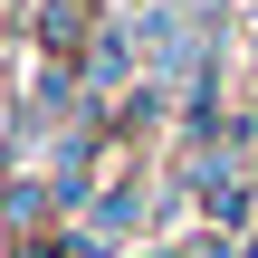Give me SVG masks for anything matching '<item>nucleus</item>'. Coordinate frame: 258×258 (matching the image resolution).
<instances>
[{
  "label": "nucleus",
  "mask_w": 258,
  "mask_h": 258,
  "mask_svg": "<svg viewBox=\"0 0 258 258\" xmlns=\"http://www.w3.org/2000/svg\"><path fill=\"white\" fill-rule=\"evenodd\" d=\"M0 19H10V0H0Z\"/></svg>",
  "instance_id": "f257e3e1"
}]
</instances>
